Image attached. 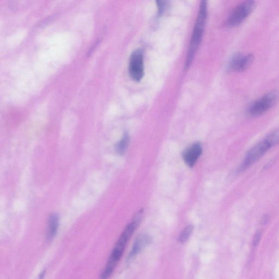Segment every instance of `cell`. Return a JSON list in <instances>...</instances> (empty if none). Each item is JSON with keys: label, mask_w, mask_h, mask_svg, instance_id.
Segmentation results:
<instances>
[{"label": "cell", "mask_w": 279, "mask_h": 279, "mask_svg": "<svg viewBox=\"0 0 279 279\" xmlns=\"http://www.w3.org/2000/svg\"><path fill=\"white\" fill-rule=\"evenodd\" d=\"M270 147L276 146L279 144V129L270 134L265 140Z\"/></svg>", "instance_id": "13"}, {"label": "cell", "mask_w": 279, "mask_h": 279, "mask_svg": "<svg viewBox=\"0 0 279 279\" xmlns=\"http://www.w3.org/2000/svg\"><path fill=\"white\" fill-rule=\"evenodd\" d=\"M270 220V216L269 215H265L262 218L261 223L263 224V225H266L269 222Z\"/></svg>", "instance_id": "16"}, {"label": "cell", "mask_w": 279, "mask_h": 279, "mask_svg": "<svg viewBox=\"0 0 279 279\" xmlns=\"http://www.w3.org/2000/svg\"><path fill=\"white\" fill-rule=\"evenodd\" d=\"M261 238V233L260 232L256 233L253 239V245L255 246V247L258 245L260 241Z\"/></svg>", "instance_id": "15"}, {"label": "cell", "mask_w": 279, "mask_h": 279, "mask_svg": "<svg viewBox=\"0 0 279 279\" xmlns=\"http://www.w3.org/2000/svg\"><path fill=\"white\" fill-rule=\"evenodd\" d=\"M253 60L252 54H237L232 59L229 67L234 72H242L249 68Z\"/></svg>", "instance_id": "7"}, {"label": "cell", "mask_w": 279, "mask_h": 279, "mask_svg": "<svg viewBox=\"0 0 279 279\" xmlns=\"http://www.w3.org/2000/svg\"><path fill=\"white\" fill-rule=\"evenodd\" d=\"M255 6V2L253 1H246L240 3L229 15L226 23V26L233 27L243 23L253 12Z\"/></svg>", "instance_id": "4"}, {"label": "cell", "mask_w": 279, "mask_h": 279, "mask_svg": "<svg viewBox=\"0 0 279 279\" xmlns=\"http://www.w3.org/2000/svg\"><path fill=\"white\" fill-rule=\"evenodd\" d=\"M270 149H271L270 146L265 140L260 142V143L254 146L246 156L240 169L244 170L252 166L257 161H258Z\"/></svg>", "instance_id": "6"}, {"label": "cell", "mask_w": 279, "mask_h": 279, "mask_svg": "<svg viewBox=\"0 0 279 279\" xmlns=\"http://www.w3.org/2000/svg\"><path fill=\"white\" fill-rule=\"evenodd\" d=\"M152 242V238L147 234H141L136 238L132 250L128 256V260H132L134 257L141 252L149 246Z\"/></svg>", "instance_id": "9"}, {"label": "cell", "mask_w": 279, "mask_h": 279, "mask_svg": "<svg viewBox=\"0 0 279 279\" xmlns=\"http://www.w3.org/2000/svg\"><path fill=\"white\" fill-rule=\"evenodd\" d=\"M194 226L193 225H190L186 227L180 234L179 241L182 243L187 242L192 234Z\"/></svg>", "instance_id": "12"}, {"label": "cell", "mask_w": 279, "mask_h": 279, "mask_svg": "<svg viewBox=\"0 0 279 279\" xmlns=\"http://www.w3.org/2000/svg\"><path fill=\"white\" fill-rule=\"evenodd\" d=\"M279 102V91H273L267 93L251 106L249 113L254 117L259 116L275 106Z\"/></svg>", "instance_id": "3"}, {"label": "cell", "mask_w": 279, "mask_h": 279, "mask_svg": "<svg viewBox=\"0 0 279 279\" xmlns=\"http://www.w3.org/2000/svg\"><path fill=\"white\" fill-rule=\"evenodd\" d=\"M129 142V136L128 134H125L123 137L116 146V151L119 155H123L127 149Z\"/></svg>", "instance_id": "11"}, {"label": "cell", "mask_w": 279, "mask_h": 279, "mask_svg": "<svg viewBox=\"0 0 279 279\" xmlns=\"http://www.w3.org/2000/svg\"><path fill=\"white\" fill-rule=\"evenodd\" d=\"M207 17V3L202 1L200 3L199 12L197 17L191 36L190 46L186 59L185 67L188 68L193 62L195 54L200 45L205 28Z\"/></svg>", "instance_id": "2"}, {"label": "cell", "mask_w": 279, "mask_h": 279, "mask_svg": "<svg viewBox=\"0 0 279 279\" xmlns=\"http://www.w3.org/2000/svg\"><path fill=\"white\" fill-rule=\"evenodd\" d=\"M132 221L125 228L121 237H119L117 243L109 257L105 270L101 276L102 279H108L112 274L118 261L121 259L123 251L126 247L129 239L132 236L136 228L139 226L137 223Z\"/></svg>", "instance_id": "1"}, {"label": "cell", "mask_w": 279, "mask_h": 279, "mask_svg": "<svg viewBox=\"0 0 279 279\" xmlns=\"http://www.w3.org/2000/svg\"><path fill=\"white\" fill-rule=\"evenodd\" d=\"M157 2L159 10V14H160V15L163 14L164 12H165L167 8V2L163 1H158Z\"/></svg>", "instance_id": "14"}, {"label": "cell", "mask_w": 279, "mask_h": 279, "mask_svg": "<svg viewBox=\"0 0 279 279\" xmlns=\"http://www.w3.org/2000/svg\"><path fill=\"white\" fill-rule=\"evenodd\" d=\"M129 72L131 78L139 82L144 75V55L140 50H136L131 56L129 64Z\"/></svg>", "instance_id": "5"}, {"label": "cell", "mask_w": 279, "mask_h": 279, "mask_svg": "<svg viewBox=\"0 0 279 279\" xmlns=\"http://www.w3.org/2000/svg\"><path fill=\"white\" fill-rule=\"evenodd\" d=\"M59 226V217L57 214L54 213L49 217L48 220L47 238L52 240L56 237Z\"/></svg>", "instance_id": "10"}, {"label": "cell", "mask_w": 279, "mask_h": 279, "mask_svg": "<svg viewBox=\"0 0 279 279\" xmlns=\"http://www.w3.org/2000/svg\"><path fill=\"white\" fill-rule=\"evenodd\" d=\"M202 153V147L200 142L191 145L186 149L183 154L184 162L190 167H193Z\"/></svg>", "instance_id": "8"}]
</instances>
